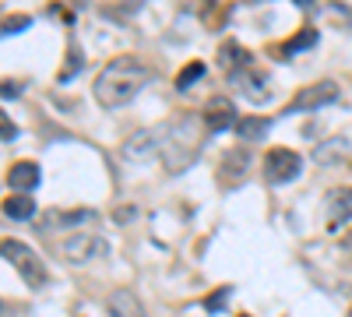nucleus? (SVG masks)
Masks as SVG:
<instances>
[{
    "label": "nucleus",
    "mask_w": 352,
    "mask_h": 317,
    "mask_svg": "<svg viewBox=\"0 0 352 317\" xmlns=\"http://www.w3.org/2000/svg\"><path fill=\"white\" fill-rule=\"evenodd\" d=\"M96 212L92 208H74V212H46L43 215V229H67V226H85V222H92Z\"/></svg>",
    "instance_id": "nucleus-15"
},
{
    "label": "nucleus",
    "mask_w": 352,
    "mask_h": 317,
    "mask_svg": "<svg viewBox=\"0 0 352 317\" xmlns=\"http://www.w3.org/2000/svg\"><path fill=\"white\" fill-rule=\"evenodd\" d=\"M219 67L232 78V74H240V71H250V67H254V56H250L240 43H232V39H229V43L219 50Z\"/></svg>",
    "instance_id": "nucleus-12"
},
{
    "label": "nucleus",
    "mask_w": 352,
    "mask_h": 317,
    "mask_svg": "<svg viewBox=\"0 0 352 317\" xmlns=\"http://www.w3.org/2000/svg\"><path fill=\"white\" fill-rule=\"evenodd\" d=\"M60 250H64L67 261L85 265V261H96V257H106V254H109V243H106L102 237H96V233H78V237L64 240Z\"/></svg>",
    "instance_id": "nucleus-5"
},
{
    "label": "nucleus",
    "mask_w": 352,
    "mask_h": 317,
    "mask_svg": "<svg viewBox=\"0 0 352 317\" xmlns=\"http://www.w3.org/2000/svg\"><path fill=\"white\" fill-rule=\"evenodd\" d=\"M148 81H152V67L141 56H134V53L113 56L96 78V99L106 109H120V106L134 102Z\"/></svg>",
    "instance_id": "nucleus-1"
},
{
    "label": "nucleus",
    "mask_w": 352,
    "mask_h": 317,
    "mask_svg": "<svg viewBox=\"0 0 352 317\" xmlns=\"http://www.w3.org/2000/svg\"><path fill=\"white\" fill-rule=\"evenodd\" d=\"M28 25H32V18H28V14H11V18L0 21V36H18V32H25Z\"/></svg>",
    "instance_id": "nucleus-20"
},
{
    "label": "nucleus",
    "mask_w": 352,
    "mask_h": 317,
    "mask_svg": "<svg viewBox=\"0 0 352 317\" xmlns=\"http://www.w3.org/2000/svg\"><path fill=\"white\" fill-rule=\"evenodd\" d=\"M342 250H345V254H349V257H352V229H349V233H345V237H342Z\"/></svg>",
    "instance_id": "nucleus-25"
},
{
    "label": "nucleus",
    "mask_w": 352,
    "mask_h": 317,
    "mask_svg": "<svg viewBox=\"0 0 352 317\" xmlns=\"http://www.w3.org/2000/svg\"><path fill=\"white\" fill-rule=\"evenodd\" d=\"M247 173H250V152H247L243 145L229 149L226 159H222V166H219V180H222L226 187H236V184H243Z\"/></svg>",
    "instance_id": "nucleus-9"
},
{
    "label": "nucleus",
    "mask_w": 352,
    "mask_h": 317,
    "mask_svg": "<svg viewBox=\"0 0 352 317\" xmlns=\"http://www.w3.org/2000/svg\"><path fill=\"white\" fill-rule=\"evenodd\" d=\"M0 257L28 282V285H43L46 282V268H43V257L28 247V243H21V240H0Z\"/></svg>",
    "instance_id": "nucleus-3"
},
{
    "label": "nucleus",
    "mask_w": 352,
    "mask_h": 317,
    "mask_svg": "<svg viewBox=\"0 0 352 317\" xmlns=\"http://www.w3.org/2000/svg\"><path fill=\"white\" fill-rule=\"evenodd\" d=\"M8 187H14V194H32L39 187V166L36 162H14L8 169Z\"/></svg>",
    "instance_id": "nucleus-13"
},
{
    "label": "nucleus",
    "mask_w": 352,
    "mask_h": 317,
    "mask_svg": "<svg viewBox=\"0 0 352 317\" xmlns=\"http://www.w3.org/2000/svg\"><path fill=\"white\" fill-rule=\"evenodd\" d=\"M0 96H4V99L21 96V85H18V81H4V85H0Z\"/></svg>",
    "instance_id": "nucleus-24"
},
{
    "label": "nucleus",
    "mask_w": 352,
    "mask_h": 317,
    "mask_svg": "<svg viewBox=\"0 0 352 317\" xmlns=\"http://www.w3.org/2000/svg\"><path fill=\"white\" fill-rule=\"evenodd\" d=\"M264 173H268L272 184H292L303 173V159L289 149H272L264 155Z\"/></svg>",
    "instance_id": "nucleus-4"
},
{
    "label": "nucleus",
    "mask_w": 352,
    "mask_h": 317,
    "mask_svg": "<svg viewBox=\"0 0 352 317\" xmlns=\"http://www.w3.org/2000/svg\"><path fill=\"white\" fill-rule=\"evenodd\" d=\"M106 314L109 317H144V307H141V300L131 289H116L106 300Z\"/></svg>",
    "instance_id": "nucleus-14"
},
{
    "label": "nucleus",
    "mask_w": 352,
    "mask_h": 317,
    "mask_svg": "<svg viewBox=\"0 0 352 317\" xmlns=\"http://www.w3.org/2000/svg\"><path fill=\"white\" fill-rule=\"evenodd\" d=\"M204 120L201 117H180L173 127L166 124V141H162V162L169 173H187L197 155H201V138H204Z\"/></svg>",
    "instance_id": "nucleus-2"
},
{
    "label": "nucleus",
    "mask_w": 352,
    "mask_h": 317,
    "mask_svg": "<svg viewBox=\"0 0 352 317\" xmlns=\"http://www.w3.org/2000/svg\"><path fill=\"white\" fill-rule=\"evenodd\" d=\"M236 117H240L236 106H232V99H226V96L208 99V106L201 109V120H204V127H208V131H226V127H236V124H240Z\"/></svg>",
    "instance_id": "nucleus-8"
},
{
    "label": "nucleus",
    "mask_w": 352,
    "mask_h": 317,
    "mask_svg": "<svg viewBox=\"0 0 352 317\" xmlns=\"http://www.w3.org/2000/svg\"><path fill=\"white\" fill-rule=\"evenodd\" d=\"M14 138H18V127L11 124V117H8V113L0 109V141H14Z\"/></svg>",
    "instance_id": "nucleus-23"
},
{
    "label": "nucleus",
    "mask_w": 352,
    "mask_h": 317,
    "mask_svg": "<svg viewBox=\"0 0 352 317\" xmlns=\"http://www.w3.org/2000/svg\"><path fill=\"white\" fill-rule=\"evenodd\" d=\"M201 78H204V64H201V61H190V64H187L180 74H176V89H180V92H187L190 85H197Z\"/></svg>",
    "instance_id": "nucleus-19"
},
{
    "label": "nucleus",
    "mask_w": 352,
    "mask_h": 317,
    "mask_svg": "<svg viewBox=\"0 0 352 317\" xmlns=\"http://www.w3.org/2000/svg\"><path fill=\"white\" fill-rule=\"evenodd\" d=\"M352 222V187H338L328 194V233H338Z\"/></svg>",
    "instance_id": "nucleus-10"
},
{
    "label": "nucleus",
    "mask_w": 352,
    "mask_h": 317,
    "mask_svg": "<svg viewBox=\"0 0 352 317\" xmlns=\"http://www.w3.org/2000/svg\"><path fill=\"white\" fill-rule=\"evenodd\" d=\"M331 102H338V85L335 81H317V85H307V89L296 92V99L289 102V113L320 109V106H331Z\"/></svg>",
    "instance_id": "nucleus-6"
},
{
    "label": "nucleus",
    "mask_w": 352,
    "mask_h": 317,
    "mask_svg": "<svg viewBox=\"0 0 352 317\" xmlns=\"http://www.w3.org/2000/svg\"><path fill=\"white\" fill-rule=\"evenodd\" d=\"M229 81H232V89H236L240 96H247L250 102H264V99L272 96V92H268V78L257 74L254 67H250V71H240V74H232Z\"/></svg>",
    "instance_id": "nucleus-11"
},
{
    "label": "nucleus",
    "mask_w": 352,
    "mask_h": 317,
    "mask_svg": "<svg viewBox=\"0 0 352 317\" xmlns=\"http://www.w3.org/2000/svg\"><path fill=\"white\" fill-rule=\"evenodd\" d=\"M229 293H232V289H229V285H219V289H215V293H212L208 300H204V310H212V314H219V310L226 307V300H229Z\"/></svg>",
    "instance_id": "nucleus-22"
},
{
    "label": "nucleus",
    "mask_w": 352,
    "mask_h": 317,
    "mask_svg": "<svg viewBox=\"0 0 352 317\" xmlns=\"http://www.w3.org/2000/svg\"><path fill=\"white\" fill-rule=\"evenodd\" d=\"M4 215L14 219V222H28V219L36 215V201L28 197V194H11V197L4 201Z\"/></svg>",
    "instance_id": "nucleus-16"
},
{
    "label": "nucleus",
    "mask_w": 352,
    "mask_h": 317,
    "mask_svg": "<svg viewBox=\"0 0 352 317\" xmlns=\"http://www.w3.org/2000/svg\"><path fill=\"white\" fill-rule=\"evenodd\" d=\"M268 120H264V117H243L240 124H236V134L243 138V141H261L264 134H268Z\"/></svg>",
    "instance_id": "nucleus-18"
},
{
    "label": "nucleus",
    "mask_w": 352,
    "mask_h": 317,
    "mask_svg": "<svg viewBox=\"0 0 352 317\" xmlns=\"http://www.w3.org/2000/svg\"><path fill=\"white\" fill-rule=\"evenodd\" d=\"M345 155H349V141H345V138H331V141H324V145H317L314 162L331 166V162H338V159H345Z\"/></svg>",
    "instance_id": "nucleus-17"
},
{
    "label": "nucleus",
    "mask_w": 352,
    "mask_h": 317,
    "mask_svg": "<svg viewBox=\"0 0 352 317\" xmlns=\"http://www.w3.org/2000/svg\"><path fill=\"white\" fill-rule=\"evenodd\" d=\"M240 317H250V314H240Z\"/></svg>",
    "instance_id": "nucleus-26"
},
{
    "label": "nucleus",
    "mask_w": 352,
    "mask_h": 317,
    "mask_svg": "<svg viewBox=\"0 0 352 317\" xmlns=\"http://www.w3.org/2000/svg\"><path fill=\"white\" fill-rule=\"evenodd\" d=\"M349 317H352V310H349Z\"/></svg>",
    "instance_id": "nucleus-27"
},
{
    "label": "nucleus",
    "mask_w": 352,
    "mask_h": 317,
    "mask_svg": "<svg viewBox=\"0 0 352 317\" xmlns=\"http://www.w3.org/2000/svg\"><path fill=\"white\" fill-rule=\"evenodd\" d=\"M310 46H317V32H314V28H303L300 36H292L285 43V53H300V50H310Z\"/></svg>",
    "instance_id": "nucleus-21"
},
{
    "label": "nucleus",
    "mask_w": 352,
    "mask_h": 317,
    "mask_svg": "<svg viewBox=\"0 0 352 317\" xmlns=\"http://www.w3.org/2000/svg\"><path fill=\"white\" fill-rule=\"evenodd\" d=\"M162 141H166V127H148V131H138L124 141V155L127 159H152L162 155Z\"/></svg>",
    "instance_id": "nucleus-7"
}]
</instances>
